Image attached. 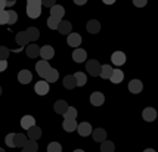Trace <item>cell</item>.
<instances>
[{
  "label": "cell",
  "instance_id": "cell-26",
  "mask_svg": "<svg viewBox=\"0 0 158 152\" xmlns=\"http://www.w3.org/2000/svg\"><path fill=\"white\" fill-rule=\"evenodd\" d=\"M74 78H76V84L78 86V87L84 86V84H86V81H87V77H86V74H84V72H81V71L76 72V74H74Z\"/></svg>",
  "mask_w": 158,
  "mask_h": 152
},
{
  "label": "cell",
  "instance_id": "cell-50",
  "mask_svg": "<svg viewBox=\"0 0 158 152\" xmlns=\"http://www.w3.org/2000/svg\"><path fill=\"white\" fill-rule=\"evenodd\" d=\"M0 152H5V151H3V149H2V148H0Z\"/></svg>",
  "mask_w": 158,
  "mask_h": 152
},
{
  "label": "cell",
  "instance_id": "cell-46",
  "mask_svg": "<svg viewBox=\"0 0 158 152\" xmlns=\"http://www.w3.org/2000/svg\"><path fill=\"white\" fill-rule=\"evenodd\" d=\"M16 0H6V6H14Z\"/></svg>",
  "mask_w": 158,
  "mask_h": 152
},
{
  "label": "cell",
  "instance_id": "cell-18",
  "mask_svg": "<svg viewBox=\"0 0 158 152\" xmlns=\"http://www.w3.org/2000/svg\"><path fill=\"white\" fill-rule=\"evenodd\" d=\"M92 136H93V140L103 142L106 139V131L103 130V129H95V130H92Z\"/></svg>",
  "mask_w": 158,
  "mask_h": 152
},
{
  "label": "cell",
  "instance_id": "cell-10",
  "mask_svg": "<svg viewBox=\"0 0 158 152\" xmlns=\"http://www.w3.org/2000/svg\"><path fill=\"white\" fill-rule=\"evenodd\" d=\"M142 89H143V84H142L140 80H136V78H135V80H131L130 83H129V90H130V93H133V95L140 93Z\"/></svg>",
  "mask_w": 158,
  "mask_h": 152
},
{
  "label": "cell",
  "instance_id": "cell-21",
  "mask_svg": "<svg viewBox=\"0 0 158 152\" xmlns=\"http://www.w3.org/2000/svg\"><path fill=\"white\" fill-rule=\"evenodd\" d=\"M86 28H87V31H89L90 34H96V33H99V30H101V24L96 19H92V21L87 22Z\"/></svg>",
  "mask_w": 158,
  "mask_h": 152
},
{
  "label": "cell",
  "instance_id": "cell-40",
  "mask_svg": "<svg viewBox=\"0 0 158 152\" xmlns=\"http://www.w3.org/2000/svg\"><path fill=\"white\" fill-rule=\"evenodd\" d=\"M56 5V0H41V6H46V7H50L55 6Z\"/></svg>",
  "mask_w": 158,
  "mask_h": 152
},
{
  "label": "cell",
  "instance_id": "cell-1",
  "mask_svg": "<svg viewBox=\"0 0 158 152\" xmlns=\"http://www.w3.org/2000/svg\"><path fill=\"white\" fill-rule=\"evenodd\" d=\"M27 15L35 19L41 15V0H27Z\"/></svg>",
  "mask_w": 158,
  "mask_h": 152
},
{
  "label": "cell",
  "instance_id": "cell-20",
  "mask_svg": "<svg viewBox=\"0 0 158 152\" xmlns=\"http://www.w3.org/2000/svg\"><path fill=\"white\" fill-rule=\"evenodd\" d=\"M123 78H124V74H123L121 69H112V74H111V77H110V80L112 81V83L114 84L121 83Z\"/></svg>",
  "mask_w": 158,
  "mask_h": 152
},
{
  "label": "cell",
  "instance_id": "cell-2",
  "mask_svg": "<svg viewBox=\"0 0 158 152\" xmlns=\"http://www.w3.org/2000/svg\"><path fill=\"white\" fill-rule=\"evenodd\" d=\"M101 67H102V65L98 62L96 59H90V61H87V64H86L87 72L93 77H98L99 74H101Z\"/></svg>",
  "mask_w": 158,
  "mask_h": 152
},
{
  "label": "cell",
  "instance_id": "cell-31",
  "mask_svg": "<svg viewBox=\"0 0 158 152\" xmlns=\"http://www.w3.org/2000/svg\"><path fill=\"white\" fill-rule=\"evenodd\" d=\"M112 67L111 65H102L101 67V74L99 76L102 77V78H110L111 77V74H112Z\"/></svg>",
  "mask_w": 158,
  "mask_h": 152
},
{
  "label": "cell",
  "instance_id": "cell-17",
  "mask_svg": "<svg viewBox=\"0 0 158 152\" xmlns=\"http://www.w3.org/2000/svg\"><path fill=\"white\" fill-rule=\"evenodd\" d=\"M142 117H143L145 121H154L157 118V111L154 108H145L143 112H142Z\"/></svg>",
  "mask_w": 158,
  "mask_h": 152
},
{
  "label": "cell",
  "instance_id": "cell-11",
  "mask_svg": "<svg viewBox=\"0 0 158 152\" xmlns=\"http://www.w3.org/2000/svg\"><path fill=\"white\" fill-rule=\"evenodd\" d=\"M31 80H33V74H31L28 69L19 71V74H18V81H19L21 84H28Z\"/></svg>",
  "mask_w": 158,
  "mask_h": 152
},
{
  "label": "cell",
  "instance_id": "cell-37",
  "mask_svg": "<svg viewBox=\"0 0 158 152\" xmlns=\"http://www.w3.org/2000/svg\"><path fill=\"white\" fill-rule=\"evenodd\" d=\"M9 53H10L9 49L5 47V46H0V59H2V61H6V58L9 56Z\"/></svg>",
  "mask_w": 158,
  "mask_h": 152
},
{
  "label": "cell",
  "instance_id": "cell-9",
  "mask_svg": "<svg viewBox=\"0 0 158 152\" xmlns=\"http://www.w3.org/2000/svg\"><path fill=\"white\" fill-rule=\"evenodd\" d=\"M77 131H78V134H80V136L86 138V136L92 134V125H90L87 121H84V123H81V124L77 125Z\"/></svg>",
  "mask_w": 158,
  "mask_h": 152
},
{
  "label": "cell",
  "instance_id": "cell-22",
  "mask_svg": "<svg viewBox=\"0 0 158 152\" xmlns=\"http://www.w3.org/2000/svg\"><path fill=\"white\" fill-rule=\"evenodd\" d=\"M64 14H65V9L62 6H59V5H55V6L50 7V16H55L58 19H62Z\"/></svg>",
  "mask_w": 158,
  "mask_h": 152
},
{
  "label": "cell",
  "instance_id": "cell-14",
  "mask_svg": "<svg viewBox=\"0 0 158 152\" xmlns=\"http://www.w3.org/2000/svg\"><path fill=\"white\" fill-rule=\"evenodd\" d=\"M124 62H126V55H124L123 52L117 50V52L112 53V64H114V65L120 67V65H123Z\"/></svg>",
  "mask_w": 158,
  "mask_h": 152
},
{
  "label": "cell",
  "instance_id": "cell-4",
  "mask_svg": "<svg viewBox=\"0 0 158 152\" xmlns=\"http://www.w3.org/2000/svg\"><path fill=\"white\" fill-rule=\"evenodd\" d=\"M49 69H50V65H49L48 61H40V62L35 64V71H37V74H39L41 78L46 77Z\"/></svg>",
  "mask_w": 158,
  "mask_h": 152
},
{
  "label": "cell",
  "instance_id": "cell-33",
  "mask_svg": "<svg viewBox=\"0 0 158 152\" xmlns=\"http://www.w3.org/2000/svg\"><path fill=\"white\" fill-rule=\"evenodd\" d=\"M62 115L65 117L64 120H73V118H77V109L76 108H73V106H68V109L65 111Z\"/></svg>",
  "mask_w": 158,
  "mask_h": 152
},
{
  "label": "cell",
  "instance_id": "cell-27",
  "mask_svg": "<svg viewBox=\"0 0 158 152\" xmlns=\"http://www.w3.org/2000/svg\"><path fill=\"white\" fill-rule=\"evenodd\" d=\"M27 33V35H28V39H30V42H35L37 39H39V35H40V31L37 30L35 27H30L25 31Z\"/></svg>",
  "mask_w": 158,
  "mask_h": 152
},
{
  "label": "cell",
  "instance_id": "cell-34",
  "mask_svg": "<svg viewBox=\"0 0 158 152\" xmlns=\"http://www.w3.org/2000/svg\"><path fill=\"white\" fill-rule=\"evenodd\" d=\"M62 19H58L55 16H49L48 18V27L50 28V30H58V25H59Z\"/></svg>",
  "mask_w": 158,
  "mask_h": 152
},
{
  "label": "cell",
  "instance_id": "cell-16",
  "mask_svg": "<svg viewBox=\"0 0 158 152\" xmlns=\"http://www.w3.org/2000/svg\"><path fill=\"white\" fill-rule=\"evenodd\" d=\"M77 121L76 118H73V120H64V123H62V127H64V130L71 133V131L77 130Z\"/></svg>",
  "mask_w": 158,
  "mask_h": 152
},
{
  "label": "cell",
  "instance_id": "cell-7",
  "mask_svg": "<svg viewBox=\"0 0 158 152\" xmlns=\"http://www.w3.org/2000/svg\"><path fill=\"white\" fill-rule=\"evenodd\" d=\"M103 102H105L103 93H101V92H93V93H92V96H90V104L93 105V106H101V105H103Z\"/></svg>",
  "mask_w": 158,
  "mask_h": 152
},
{
  "label": "cell",
  "instance_id": "cell-36",
  "mask_svg": "<svg viewBox=\"0 0 158 152\" xmlns=\"http://www.w3.org/2000/svg\"><path fill=\"white\" fill-rule=\"evenodd\" d=\"M16 19H18V14L15 10H7V24L12 25L16 22Z\"/></svg>",
  "mask_w": 158,
  "mask_h": 152
},
{
  "label": "cell",
  "instance_id": "cell-45",
  "mask_svg": "<svg viewBox=\"0 0 158 152\" xmlns=\"http://www.w3.org/2000/svg\"><path fill=\"white\" fill-rule=\"evenodd\" d=\"M102 2L105 3V5H114V3H115L117 0H102Z\"/></svg>",
  "mask_w": 158,
  "mask_h": 152
},
{
  "label": "cell",
  "instance_id": "cell-43",
  "mask_svg": "<svg viewBox=\"0 0 158 152\" xmlns=\"http://www.w3.org/2000/svg\"><path fill=\"white\" fill-rule=\"evenodd\" d=\"M74 3L78 5V6H83V5H86V3H87V0H74Z\"/></svg>",
  "mask_w": 158,
  "mask_h": 152
},
{
  "label": "cell",
  "instance_id": "cell-8",
  "mask_svg": "<svg viewBox=\"0 0 158 152\" xmlns=\"http://www.w3.org/2000/svg\"><path fill=\"white\" fill-rule=\"evenodd\" d=\"M86 58H87V53H86V50H84V49H80V47L74 49V52H73V59H74L77 64L84 62V61H86Z\"/></svg>",
  "mask_w": 158,
  "mask_h": 152
},
{
  "label": "cell",
  "instance_id": "cell-48",
  "mask_svg": "<svg viewBox=\"0 0 158 152\" xmlns=\"http://www.w3.org/2000/svg\"><path fill=\"white\" fill-rule=\"evenodd\" d=\"M74 152H84V151H83V149H76Z\"/></svg>",
  "mask_w": 158,
  "mask_h": 152
},
{
  "label": "cell",
  "instance_id": "cell-35",
  "mask_svg": "<svg viewBox=\"0 0 158 152\" xmlns=\"http://www.w3.org/2000/svg\"><path fill=\"white\" fill-rule=\"evenodd\" d=\"M48 152H62V146L58 142H52L48 145Z\"/></svg>",
  "mask_w": 158,
  "mask_h": 152
},
{
  "label": "cell",
  "instance_id": "cell-6",
  "mask_svg": "<svg viewBox=\"0 0 158 152\" xmlns=\"http://www.w3.org/2000/svg\"><path fill=\"white\" fill-rule=\"evenodd\" d=\"M34 90L37 95H40V96H44V95H48L49 92V83L48 81H44V80H41V81H37L34 86Z\"/></svg>",
  "mask_w": 158,
  "mask_h": 152
},
{
  "label": "cell",
  "instance_id": "cell-41",
  "mask_svg": "<svg viewBox=\"0 0 158 152\" xmlns=\"http://www.w3.org/2000/svg\"><path fill=\"white\" fill-rule=\"evenodd\" d=\"M146 3H148V0H133V5L138 7H143Z\"/></svg>",
  "mask_w": 158,
  "mask_h": 152
},
{
  "label": "cell",
  "instance_id": "cell-25",
  "mask_svg": "<svg viewBox=\"0 0 158 152\" xmlns=\"http://www.w3.org/2000/svg\"><path fill=\"white\" fill-rule=\"evenodd\" d=\"M41 136V129L40 127H31V129H28V138L31 139V140H37V139H40Z\"/></svg>",
  "mask_w": 158,
  "mask_h": 152
},
{
  "label": "cell",
  "instance_id": "cell-38",
  "mask_svg": "<svg viewBox=\"0 0 158 152\" xmlns=\"http://www.w3.org/2000/svg\"><path fill=\"white\" fill-rule=\"evenodd\" d=\"M7 24V10H0V25Z\"/></svg>",
  "mask_w": 158,
  "mask_h": 152
},
{
  "label": "cell",
  "instance_id": "cell-24",
  "mask_svg": "<svg viewBox=\"0 0 158 152\" xmlns=\"http://www.w3.org/2000/svg\"><path fill=\"white\" fill-rule=\"evenodd\" d=\"M27 55H28V58H37V56L40 55V47L37 44H28Z\"/></svg>",
  "mask_w": 158,
  "mask_h": 152
},
{
  "label": "cell",
  "instance_id": "cell-23",
  "mask_svg": "<svg viewBox=\"0 0 158 152\" xmlns=\"http://www.w3.org/2000/svg\"><path fill=\"white\" fill-rule=\"evenodd\" d=\"M15 39H16V43L19 44L21 47L27 46L28 42H30V39H28V35H27V33H25V31H21V33H18Z\"/></svg>",
  "mask_w": 158,
  "mask_h": 152
},
{
  "label": "cell",
  "instance_id": "cell-42",
  "mask_svg": "<svg viewBox=\"0 0 158 152\" xmlns=\"http://www.w3.org/2000/svg\"><path fill=\"white\" fill-rule=\"evenodd\" d=\"M7 68V61H2L0 59V72H3Z\"/></svg>",
  "mask_w": 158,
  "mask_h": 152
},
{
  "label": "cell",
  "instance_id": "cell-44",
  "mask_svg": "<svg viewBox=\"0 0 158 152\" xmlns=\"http://www.w3.org/2000/svg\"><path fill=\"white\" fill-rule=\"evenodd\" d=\"M6 6V0H0V10H3Z\"/></svg>",
  "mask_w": 158,
  "mask_h": 152
},
{
  "label": "cell",
  "instance_id": "cell-47",
  "mask_svg": "<svg viewBox=\"0 0 158 152\" xmlns=\"http://www.w3.org/2000/svg\"><path fill=\"white\" fill-rule=\"evenodd\" d=\"M143 152H155V151H154V149H145Z\"/></svg>",
  "mask_w": 158,
  "mask_h": 152
},
{
  "label": "cell",
  "instance_id": "cell-29",
  "mask_svg": "<svg viewBox=\"0 0 158 152\" xmlns=\"http://www.w3.org/2000/svg\"><path fill=\"white\" fill-rule=\"evenodd\" d=\"M53 108H55V112H56V114H64L65 111L68 109V104H67L65 101H58Z\"/></svg>",
  "mask_w": 158,
  "mask_h": 152
},
{
  "label": "cell",
  "instance_id": "cell-5",
  "mask_svg": "<svg viewBox=\"0 0 158 152\" xmlns=\"http://www.w3.org/2000/svg\"><path fill=\"white\" fill-rule=\"evenodd\" d=\"M40 56L43 58V61H49V59H52L55 56V49L52 46H49V44H46V46H43L40 49Z\"/></svg>",
  "mask_w": 158,
  "mask_h": 152
},
{
  "label": "cell",
  "instance_id": "cell-13",
  "mask_svg": "<svg viewBox=\"0 0 158 152\" xmlns=\"http://www.w3.org/2000/svg\"><path fill=\"white\" fill-rule=\"evenodd\" d=\"M58 78H59V72H58V69L52 68L50 67V69L48 71V74H46V77L43 78L44 81H48V83H55V81H58Z\"/></svg>",
  "mask_w": 158,
  "mask_h": 152
},
{
  "label": "cell",
  "instance_id": "cell-30",
  "mask_svg": "<svg viewBox=\"0 0 158 152\" xmlns=\"http://www.w3.org/2000/svg\"><path fill=\"white\" fill-rule=\"evenodd\" d=\"M101 143H102L101 145V151L102 152H114V149H115V145L111 140H103Z\"/></svg>",
  "mask_w": 158,
  "mask_h": 152
},
{
  "label": "cell",
  "instance_id": "cell-19",
  "mask_svg": "<svg viewBox=\"0 0 158 152\" xmlns=\"http://www.w3.org/2000/svg\"><path fill=\"white\" fill-rule=\"evenodd\" d=\"M25 142H27V136H25V134H22V133H15L14 145L16 146V148H24Z\"/></svg>",
  "mask_w": 158,
  "mask_h": 152
},
{
  "label": "cell",
  "instance_id": "cell-51",
  "mask_svg": "<svg viewBox=\"0 0 158 152\" xmlns=\"http://www.w3.org/2000/svg\"><path fill=\"white\" fill-rule=\"evenodd\" d=\"M0 95H2V87H0Z\"/></svg>",
  "mask_w": 158,
  "mask_h": 152
},
{
  "label": "cell",
  "instance_id": "cell-39",
  "mask_svg": "<svg viewBox=\"0 0 158 152\" xmlns=\"http://www.w3.org/2000/svg\"><path fill=\"white\" fill-rule=\"evenodd\" d=\"M14 136H15V133H9L6 136V145L9 146V148H15L14 145Z\"/></svg>",
  "mask_w": 158,
  "mask_h": 152
},
{
  "label": "cell",
  "instance_id": "cell-12",
  "mask_svg": "<svg viewBox=\"0 0 158 152\" xmlns=\"http://www.w3.org/2000/svg\"><path fill=\"white\" fill-rule=\"evenodd\" d=\"M35 125V118L31 117V115H24V117L21 118V127L22 129H25V130H28V129H31V127H34Z\"/></svg>",
  "mask_w": 158,
  "mask_h": 152
},
{
  "label": "cell",
  "instance_id": "cell-15",
  "mask_svg": "<svg viewBox=\"0 0 158 152\" xmlns=\"http://www.w3.org/2000/svg\"><path fill=\"white\" fill-rule=\"evenodd\" d=\"M71 30H73V25H71V22H68V21H61L59 25H58V31L64 35H68L69 33H71Z\"/></svg>",
  "mask_w": 158,
  "mask_h": 152
},
{
  "label": "cell",
  "instance_id": "cell-28",
  "mask_svg": "<svg viewBox=\"0 0 158 152\" xmlns=\"http://www.w3.org/2000/svg\"><path fill=\"white\" fill-rule=\"evenodd\" d=\"M77 84H76V78L74 76H65L64 77V87L65 89H74Z\"/></svg>",
  "mask_w": 158,
  "mask_h": 152
},
{
  "label": "cell",
  "instance_id": "cell-32",
  "mask_svg": "<svg viewBox=\"0 0 158 152\" xmlns=\"http://www.w3.org/2000/svg\"><path fill=\"white\" fill-rule=\"evenodd\" d=\"M24 149L25 151H30V152H37V149H39V145H37V142L35 140H27L25 142V145H24Z\"/></svg>",
  "mask_w": 158,
  "mask_h": 152
},
{
  "label": "cell",
  "instance_id": "cell-49",
  "mask_svg": "<svg viewBox=\"0 0 158 152\" xmlns=\"http://www.w3.org/2000/svg\"><path fill=\"white\" fill-rule=\"evenodd\" d=\"M22 152H30V151H25V149H22Z\"/></svg>",
  "mask_w": 158,
  "mask_h": 152
},
{
  "label": "cell",
  "instance_id": "cell-3",
  "mask_svg": "<svg viewBox=\"0 0 158 152\" xmlns=\"http://www.w3.org/2000/svg\"><path fill=\"white\" fill-rule=\"evenodd\" d=\"M67 43H68V46L77 49L81 44V35L78 34V33H69L68 39H67Z\"/></svg>",
  "mask_w": 158,
  "mask_h": 152
}]
</instances>
